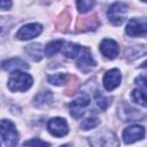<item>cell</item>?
Listing matches in <instances>:
<instances>
[{
  "instance_id": "cell-1",
  "label": "cell",
  "mask_w": 147,
  "mask_h": 147,
  "mask_svg": "<svg viewBox=\"0 0 147 147\" xmlns=\"http://www.w3.org/2000/svg\"><path fill=\"white\" fill-rule=\"evenodd\" d=\"M32 77L22 71H15L10 75L8 80V88L11 92H24L32 85Z\"/></svg>"
},
{
  "instance_id": "cell-2",
  "label": "cell",
  "mask_w": 147,
  "mask_h": 147,
  "mask_svg": "<svg viewBox=\"0 0 147 147\" xmlns=\"http://www.w3.org/2000/svg\"><path fill=\"white\" fill-rule=\"evenodd\" d=\"M0 136L8 147H14L18 142V133L13 122L8 119L0 121Z\"/></svg>"
},
{
  "instance_id": "cell-3",
  "label": "cell",
  "mask_w": 147,
  "mask_h": 147,
  "mask_svg": "<svg viewBox=\"0 0 147 147\" xmlns=\"http://www.w3.org/2000/svg\"><path fill=\"white\" fill-rule=\"evenodd\" d=\"M92 147H119L117 137L110 131H102L91 137L90 139Z\"/></svg>"
},
{
  "instance_id": "cell-4",
  "label": "cell",
  "mask_w": 147,
  "mask_h": 147,
  "mask_svg": "<svg viewBox=\"0 0 147 147\" xmlns=\"http://www.w3.org/2000/svg\"><path fill=\"white\" fill-rule=\"evenodd\" d=\"M127 11V6L123 2H115L113 3L108 11H107V16L108 20L111 24L114 25H119L123 23L124 18H125V14Z\"/></svg>"
},
{
  "instance_id": "cell-5",
  "label": "cell",
  "mask_w": 147,
  "mask_h": 147,
  "mask_svg": "<svg viewBox=\"0 0 147 147\" xmlns=\"http://www.w3.org/2000/svg\"><path fill=\"white\" fill-rule=\"evenodd\" d=\"M125 31L131 37L145 36L147 32V23L144 17L141 18H131L125 28Z\"/></svg>"
},
{
  "instance_id": "cell-6",
  "label": "cell",
  "mask_w": 147,
  "mask_h": 147,
  "mask_svg": "<svg viewBox=\"0 0 147 147\" xmlns=\"http://www.w3.org/2000/svg\"><path fill=\"white\" fill-rule=\"evenodd\" d=\"M47 129L48 131L57 137V138H61V137H64L68 131H69V127H68V124L67 122L61 118V117H54V118H51L47 123Z\"/></svg>"
},
{
  "instance_id": "cell-7",
  "label": "cell",
  "mask_w": 147,
  "mask_h": 147,
  "mask_svg": "<svg viewBox=\"0 0 147 147\" xmlns=\"http://www.w3.org/2000/svg\"><path fill=\"white\" fill-rule=\"evenodd\" d=\"M42 31V26L38 23H30L23 25L16 33V37L21 40H29L39 36Z\"/></svg>"
},
{
  "instance_id": "cell-8",
  "label": "cell",
  "mask_w": 147,
  "mask_h": 147,
  "mask_svg": "<svg viewBox=\"0 0 147 147\" xmlns=\"http://www.w3.org/2000/svg\"><path fill=\"white\" fill-rule=\"evenodd\" d=\"M90 105V98L86 94L79 95L77 99H75L70 105H69V109H70V114L72 117L75 118H80L84 114V109Z\"/></svg>"
},
{
  "instance_id": "cell-9",
  "label": "cell",
  "mask_w": 147,
  "mask_h": 147,
  "mask_svg": "<svg viewBox=\"0 0 147 147\" xmlns=\"http://www.w3.org/2000/svg\"><path fill=\"white\" fill-rule=\"evenodd\" d=\"M145 137V127L141 125H132L124 130L123 140L125 144H132L138 140L144 139Z\"/></svg>"
},
{
  "instance_id": "cell-10",
  "label": "cell",
  "mask_w": 147,
  "mask_h": 147,
  "mask_svg": "<svg viewBox=\"0 0 147 147\" xmlns=\"http://www.w3.org/2000/svg\"><path fill=\"white\" fill-rule=\"evenodd\" d=\"M121 80H122L121 71L118 69H111L105 74L102 83H103V86L107 91H113L119 86Z\"/></svg>"
},
{
  "instance_id": "cell-11",
  "label": "cell",
  "mask_w": 147,
  "mask_h": 147,
  "mask_svg": "<svg viewBox=\"0 0 147 147\" xmlns=\"http://www.w3.org/2000/svg\"><path fill=\"white\" fill-rule=\"evenodd\" d=\"M100 52L102 55L107 59H115L119 53V46L118 44L113 39H105L100 44Z\"/></svg>"
},
{
  "instance_id": "cell-12",
  "label": "cell",
  "mask_w": 147,
  "mask_h": 147,
  "mask_svg": "<svg viewBox=\"0 0 147 147\" xmlns=\"http://www.w3.org/2000/svg\"><path fill=\"white\" fill-rule=\"evenodd\" d=\"M94 65H95V61L93 60L90 49L88 48H82L79 59L77 61V67L79 68V70H82L84 72H87Z\"/></svg>"
},
{
  "instance_id": "cell-13",
  "label": "cell",
  "mask_w": 147,
  "mask_h": 147,
  "mask_svg": "<svg viewBox=\"0 0 147 147\" xmlns=\"http://www.w3.org/2000/svg\"><path fill=\"white\" fill-rule=\"evenodd\" d=\"M2 68L7 71H20L22 69H28L29 65L21 59H10L2 62Z\"/></svg>"
},
{
  "instance_id": "cell-14",
  "label": "cell",
  "mask_w": 147,
  "mask_h": 147,
  "mask_svg": "<svg viewBox=\"0 0 147 147\" xmlns=\"http://www.w3.org/2000/svg\"><path fill=\"white\" fill-rule=\"evenodd\" d=\"M98 25H99L98 18L95 16H88V17H84L83 20L78 21L77 30L78 31H90V30L96 29Z\"/></svg>"
},
{
  "instance_id": "cell-15",
  "label": "cell",
  "mask_w": 147,
  "mask_h": 147,
  "mask_svg": "<svg viewBox=\"0 0 147 147\" xmlns=\"http://www.w3.org/2000/svg\"><path fill=\"white\" fill-rule=\"evenodd\" d=\"M80 46L78 44H74V42H64L61 51H62V54L69 59H74L76 57L79 52H80Z\"/></svg>"
},
{
  "instance_id": "cell-16",
  "label": "cell",
  "mask_w": 147,
  "mask_h": 147,
  "mask_svg": "<svg viewBox=\"0 0 147 147\" xmlns=\"http://www.w3.org/2000/svg\"><path fill=\"white\" fill-rule=\"evenodd\" d=\"M63 44H64L63 40H53V41L48 42L45 46V49H44L45 55L46 56H53V55H55L62 48Z\"/></svg>"
},
{
  "instance_id": "cell-17",
  "label": "cell",
  "mask_w": 147,
  "mask_h": 147,
  "mask_svg": "<svg viewBox=\"0 0 147 147\" xmlns=\"http://www.w3.org/2000/svg\"><path fill=\"white\" fill-rule=\"evenodd\" d=\"M26 53L29 54V56L34 60V61H40L42 59V48L39 44H32V45H29L26 48H25Z\"/></svg>"
},
{
  "instance_id": "cell-18",
  "label": "cell",
  "mask_w": 147,
  "mask_h": 147,
  "mask_svg": "<svg viewBox=\"0 0 147 147\" xmlns=\"http://www.w3.org/2000/svg\"><path fill=\"white\" fill-rule=\"evenodd\" d=\"M132 99L136 103L146 107V92L145 88H136L132 91Z\"/></svg>"
},
{
  "instance_id": "cell-19",
  "label": "cell",
  "mask_w": 147,
  "mask_h": 147,
  "mask_svg": "<svg viewBox=\"0 0 147 147\" xmlns=\"http://www.w3.org/2000/svg\"><path fill=\"white\" fill-rule=\"evenodd\" d=\"M70 78L71 77L69 75H67V74H56V75L49 76L48 77V82L54 84V85H64V84L69 83Z\"/></svg>"
},
{
  "instance_id": "cell-20",
  "label": "cell",
  "mask_w": 147,
  "mask_h": 147,
  "mask_svg": "<svg viewBox=\"0 0 147 147\" xmlns=\"http://www.w3.org/2000/svg\"><path fill=\"white\" fill-rule=\"evenodd\" d=\"M52 100V93L49 91H41L34 96V101L37 105H44Z\"/></svg>"
},
{
  "instance_id": "cell-21",
  "label": "cell",
  "mask_w": 147,
  "mask_h": 147,
  "mask_svg": "<svg viewBox=\"0 0 147 147\" xmlns=\"http://www.w3.org/2000/svg\"><path fill=\"white\" fill-rule=\"evenodd\" d=\"M99 119L96 117H87L86 119H84L80 124V127L83 130H91V129H94L95 126L99 125Z\"/></svg>"
},
{
  "instance_id": "cell-22",
  "label": "cell",
  "mask_w": 147,
  "mask_h": 147,
  "mask_svg": "<svg viewBox=\"0 0 147 147\" xmlns=\"http://www.w3.org/2000/svg\"><path fill=\"white\" fill-rule=\"evenodd\" d=\"M77 8L80 13H87L88 10L92 9V7L94 6V1H90V0H80L76 2Z\"/></svg>"
},
{
  "instance_id": "cell-23",
  "label": "cell",
  "mask_w": 147,
  "mask_h": 147,
  "mask_svg": "<svg viewBox=\"0 0 147 147\" xmlns=\"http://www.w3.org/2000/svg\"><path fill=\"white\" fill-rule=\"evenodd\" d=\"M95 101H96V105H98L101 109H107L108 106L111 103V99H110V98H106L105 95H102V94H100V93H96Z\"/></svg>"
},
{
  "instance_id": "cell-24",
  "label": "cell",
  "mask_w": 147,
  "mask_h": 147,
  "mask_svg": "<svg viewBox=\"0 0 147 147\" xmlns=\"http://www.w3.org/2000/svg\"><path fill=\"white\" fill-rule=\"evenodd\" d=\"M24 147H49V144L39 138H33L24 142Z\"/></svg>"
},
{
  "instance_id": "cell-25",
  "label": "cell",
  "mask_w": 147,
  "mask_h": 147,
  "mask_svg": "<svg viewBox=\"0 0 147 147\" xmlns=\"http://www.w3.org/2000/svg\"><path fill=\"white\" fill-rule=\"evenodd\" d=\"M69 23H70V16H69V14H68L67 11L62 13V15H61V17H60V21H59V23H57L59 29L62 30V31L67 30Z\"/></svg>"
},
{
  "instance_id": "cell-26",
  "label": "cell",
  "mask_w": 147,
  "mask_h": 147,
  "mask_svg": "<svg viewBox=\"0 0 147 147\" xmlns=\"http://www.w3.org/2000/svg\"><path fill=\"white\" fill-rule=\"evenodd\" d=\"M9 22L5 17H0V39L5 38L9 31Z\"/></svg>"
},
{
  "instance_id": "cell-27",
  "label": "cell",
  "mask_w": 147,
  "mask_h": 147,
  "mask_svg": "<svg viewBox=\"0 0 147 147\" xmlns=\"http://www.w3.org/2000/svg\"><path fill=\"white\" fill-rule=\"evenodd\" d=\"M11 7V1H5V0H1L0 1V9H9Z\"/></svg>"
},
{
  "instance_id": "cell-28",
  "label": "cell",
  "mask_w": 147,
  "mask_h": 147,
  "mask_svg": "<svg viewBox=\"0 0 147 147\" xmlns=\"http://www.w3.org/2000/svg\"><path fill=\"white\" fill-rule=\"evenodd\" d=\"M61 147H71V146H70V145H62Z\"/></svg>"
}]
</instances>
